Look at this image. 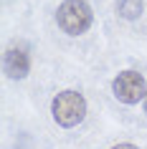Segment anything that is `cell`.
Wrapping results in <instances>:
<instances>
[{
	"mask_svg": "<svg viewBox=\"0 0 147 149\" xmlns=\"http://www.w3.org/2000/svg\"><path fill=\"white\" fill-rule=\"evenodd\" d=\"M51 114H53V121L63 129H71V126H79L86 116V99L84 94H79L74 88H66V91H58L53 96V104H51Z\"/></svg>",
	"mask_w": 147,
	"mask_h": 149,
	"instance_id": "6da1fadb",
	"label": "cell"
},
{
	"mask_svg": "<svg viewBox=\"0 0 147 149\" xmlns=\"http://www.w3.org/2000/svg\"><path fill=\"white\" fill-rule=\"evenodd\" d=\"M94 13L86 0H63L56 10V25L66 36H81L91 28Z\"/></svg>",
	"mask_w": 147,
	"mask_h": 149,
	"instance_id": "7a4b0ae2",
	"label": "cell"
},
{
	"mask_svg": "<svg viewBox=\"0 0 147 149\" xmlns=\"http://www.w3.org/2000/svg\"><path fill=\"white\" fill-rule=\"evenodd\" d=\"M112 91H114L117 101L137 104V101H145V96H147V81L137 71H122V73H117Z\"/></svg>",
	"mask_w": 147,
	"mask_h": 149,
	"instance_id": "3957f363",
	"label": "cell"
},
{
	"mask_svg": "<svg viewBox=\"0 0 147 149\" xmlns=\"http://www.w3.org/2000/svg\"><path fill=\"white\" fill-rule=\"evenodd\" d=\"M3 71L13 81L25 79L28 71H31V56L25 53L23 48H10V51H5V56H3Z\"/></svg>",
	"mask_w": 147,
	"mask_h": 149,
	"instance_id": "277c9868",
	"label": "cell"
},
{
	"mask_svg": "<svg viewBox=\"0 0 147 149\" xmlns=\"http://www.w3.org/2000/svg\"><path fill=\"white\" fill-rule=\"evenodd\" d=\"M142 0H117V13L119 18H127V20H137L142 15Z\"/></svg>",
	"mask_w": 147,
	"mask_h": 149,
	"instance_id": "5b68a950",
	"label": "cell"
},
{
	"mask_svg": "<svg viewBox=\"0 0 147 149\" xmlns=\"http://www.w3.org/2000/svg\"><path fill=\"white\" fill-rule=\"evenodd\" d=\"M112 149H139V147H134V144H129V141H122V144H114Z\"/></svg>",
	"mask_w": 147,
	"mask_h": 149,
	"instance_id": "8992f818",
	"label": "cell"
},
{
	"mask_svg": "<svg viewBox=\"0 0 147 149\" xmlns=\"http://www.w3.org/2000/svg\"><path fill=\"white\" fill-rule=\"evenodd\" d=\"M145 114H147V96H145Z\"/></svg>",
	"mask_w": 147,
	"mask_h": 149,
	"instance_id": "52a82bcc",
	"label": "cell"
}]
</instances>
